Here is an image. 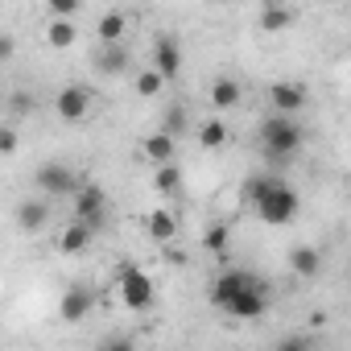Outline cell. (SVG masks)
<instances>
[{
  "instance_id": "obj_1",
  "label": "cell",
  "mask_w": 351,
  "mask_h": 351,
  "mask_svg": "<svg viewBox=\"0 0 351 351\" xmlns=\"http://www.w3.org/2000/svg\"><path fill=\"white\" fill-rule=\"evenodd\" d=\"M244 195H248V203H252L256 219H265L269 228H285V223H293V219H298V211H302L298 191H293V186H285L281 178H273V173H265V178H248Z\"/></svg>"
},
{
  "instance_id": "obj_2",
  "label": "cell",
  "mask_w": 351,
  "mask_h": 351,
  "mask_svg": "<svg viewBox=\"0 0 351 351\" xmlns=\"http://www.w3.org/2000/svg\"><path fill=\"white\" fill-rule=\"evenodd\" d=\"M302 145H306V132H302V124H298L293 116L273 112V116L261 124V149H265L269 161H289Z\"/></svg>"
},
{
  "instance_id": "obj_3",
  "label": "cell",
  "mask_w": 351,
  "mask_h": 351,
  "mask_svg": "<svg viewBox=\"0 0 351 351\" xmlns=\"http://www.w3.org/2000/svg\"><path fill=\"white\" fill-rule=\"evenodd\" d=\"M116 293H120V302H124L132 314H145V310H153V302H157L153 277H149L145 269H136V265H120V273H116Z\"/></svg>"
},
{
  "instance_id": "obj_4",
  "label": "cell",
  "mask_w": 351,
  "mask_h": 351,
  "mask_svg": "<svg viewBox=\"0 0 351 351\" xmlns=\"http://www.w3.org/2000/svg\"><path fill=\"white\" fill-rule=\"evenodd\" d=\"M34 186H38L46 199H66V195H75L83 182H79V173H75L66 161H46V165H38V173H34Z\"/></svg>"
},
{
  "instance_id": "obj_5",
  "label": "cell",
  "mask_w": 351,
  "mask_h": 351,
  "mask_svg": "<svg viewBox=\"0 0 351 351\" xmlns=\"http://www.w3.org/2000/svg\"><path fill=\"white\" fill-rule=\"evenodd\" d=\"M54 112H58V120H66V124H83L87 112H91V91H87L83 83H66V87H58V95H54Z\"/></svg>"
},
{
  "instance_id": "obj_6",
  "label": "cell",
  "mask_w": 351,
  "mask_h": 351,
  "mask_svg": "<svg viewBox=\"0 0 351 351\" xmlns=\"http://www.w3.org/2000/svg\"><path fill=\"white\" fill-rule=\"evenodd\" d=\"M71 203H75V219H83V223H91V228H99L104 215H108V195H104L99 182H83V186L71 195Z\"/></svg>"
},
{
  "instance_id": "obj_7",
  "label": "cell",
  "mask_w": 351,
  "mask_h": 351,
  "mask_svg": "<svg viewBox=\"0 0 351 351\" xmlns=\"http://www.w3.org/2000/svg\"><path fill=\"white\" fill-rule=\"evenodd\" d=\"M269 104H273V112L298 116V112H306V104H310V91H306V83L277 79V83H269Z\"/></svg>"
},
{
  "instance_id": "obj_8",
  "label": "cell",
  "mask_w": 351,
  "mask_h": 351,
  "mask_svg": "<svg viewBox=\"0 0 351 351\" xmlns=\"http://www.w3.org/2000/svg\"><path fill=\"white\" fill-rule=\"evenodd\" d=\"M265 310H269V293H265L261 281L248 285V289H240V293L223 306V314H228V318H240V322H248V318H265Z\"/></svg>"
},
{
  "instance_id": "obj_9",
  "label": "cell",
  "mask_w": 351,
  "mask_h": 351,
  "mask_svg": "<svg viewBox=\"0 0 351 351\" xmlns=\"http://www.w3.org/2000/svg\"><path fill=\"white\" fill-rule=\"evenodd\" d=\"M91 310H95V289L91 285H66V293H62V302H58V314H62V322H83V318H91Z\"/></svg>"
},
{
  "instance_id": "obj_10",
  "label": "cell",
  "mask_w": 351,
  "mask_h": 351,
  "mask_svg": "<svg viewBox=\"0 0 351 351\" xmlns=\"http://www.w3.org/2000/svg\"><path fill=\"white\" fill-rule=\"evenodd\" d=\"M149 66H157L169 83L182 75V46H178V38H169V34H161L157 42H153V54H149Z\"/></svg>"
},
{
  "instance_id": "obj_11",
  "label": "cell",
  "mask_w": 351,
  "mask_h": 351,
  "mask_svg": "<svg viewBox=\"0 0 351 351\" xmlns=\"http://www.w3.org/2000/svg\"><path fill=\"white\" fill-rule=\"evenodd\" d=\"M128 62H132V54L124 50V42H108V46H99V50L91 54V71H95L99 79H116V75H124Z\"/></svg>"
},
{
  "instance_id": "obj_12",
  "label": "cell",
  "mask_w": 351,
  "mask_h": 351,
  "mask_svg": "<svg viewBox=\"0 0 351 351\" xmlns=\"http://www.w3.org/2000/svg\"><path fill=\"white\" fill-rule=\"evenodd\" d=\"M256 281H261V277H252L248 269H223V273L211 281V302L223 310V306H228L240 289H248V285H256Z\"/></svg>"
},
{
  "instance_id": "obj_13",
  "label": "cell",
  "mask_w": 351,
  "mask_h": 351,
  "mask_svg": "<svg viewBox=\"0 0 351 351\" xmlns=\"http://www.w3.org/2000/svg\"><path fill=\"white\" fill-rule=\"evenodd\" d=\"M91 240H95V228L83 223V219H71V223L62 228V236H58V252H62V256H83V252L91 248Z\"/></svg>"
},
{
  "instance_id": "obj_14",
  "label": "cell",
  "mask_w": 351,
  "mask_h": 351,
  "mask_svg": "<svg viewBox=\"0 0 351 351\" xmlns=\"http://www.w3.org/2000/svg\"><path fill=\"white\" fill-rule=\"evenodd\" d=\"M141 153H145L153 165H165V161H173V153H178V136H169L165 128H157V132H149V136L141 141Z\"/></svg>"
},
{
  "instance_id": "obj_15",
  "label": "cell",
  "mask_w": 351,
  "mask_h": 351,
  "mask_svg": "<svg viewBox=\"0 0 351 351\" xmlns=\"http://www.w3.org/2000/svg\"><path fill=\"white\" fill-rule=\"evenodd\" d=\"M124 34H128V13H124V9H108V13L95 21V38H99V46H108V42H124Z\"/></svg>"
},
{
  "instance_id": "obj_16",
  "label": "cell",
  "mask_w": 351,
  "mask_h": 351,
  "mask_svg": "<svg viewBox=\"0 0 351 351\" xmlns=\"http://www.w3.org/2000/svg\"><path fill=\"white\" fill-rule=\"evenodd\" d=\"M46 223H50V203L46 199H25L17 207V228L21 232H42Z\"/></svg>"
},
{
  "instance_id": "obj_17",
  "label": "cell",
  "mask_w": 351,
  "mask_h": 351,
  "mask_svg": "<svg viewBox=\"0 0 351 351\" xmlns=\"http://www.w3.org/2000/svg\"><path fill=\"white\" fill-rule=\"evenodd\" d=\"M240 99H244V91H240L236 79L219 75V79L211 83V108H215V112H232V108H240Z\"/></svg>"
},
{
  "instance_id": "obj_18",
  "label": "cell",
  "mask_w": 351,
  "mask_h": 351,
  "mask_svg": "<svg viewBox=\"0 0 351 351\" xmlns=\"http://www.w3.org/2000/svg\"><path fill=\"white\" fill-rule=\"evenodd\" d=\"M289 269H293L298 277H318L322 252H318L314 244H293V248H289Z\"/></svg>"
},
{
  "instance_id": "obj_19",
  "label": "cell",
  "mask_w": 351,
  "mask_h": 351,
  "mask_svg": "<svg viewBox=\"0 0 351 351\" xmlns=\"http://www.w3.org/2000/svg\"><path fill=\"white\" fill-rule=\"evenodd\" d=\"M145 232H149V240L153 244H169L173 236H178V219H173V211H153L149 219H145Z\"/></svg>"
},
{
  "instance_id": "obj_20",
  "label": "cell",
  "mask_w": 351,
  "mask_h": 351,
  "mask_svg": "<svg viewBox=\"0 0 351 351\" xmlns=\"http://www.w3.org/2000/svg\"><path fill=\"white\" fill-rule=\"evenodd\" d=\"M75 38H79L75 17H54V21L46 25V46H50V50H71Z\"/></svg>"
},
{
  "instance_id": "obj_21",
  "label": "cell",
  "mask_w": 351,
  "mask_h": 351,
  "mask_svg": "<svg viewBox=\"0 0 351 351\" xmlns=\"http://www.w3.org/2000/svg\"><path fill=\"white\" fill-rule=\"evenodd\" d=\"M153 191L161 195V199H173L182 191V169L173 165V161H165V165H157V173H153Z\"/></svg>"
},
{
  "instance_id": "obj_22",
  "label": "cell",
  "mask_w": 351,
  "mask_h": 351,
  "mask_svg": "<svg viewBox=\"0 0 351 351\" xmlns=\"http://www.w3.org/2000/svg\"><path fill=\"white\" fill-rule=\"evenodd\" d=\"M165 83H169V79H165L157 66H145V71H136V79H132V91H136L141 99H157Z\"/></svg>"
},
{
  "instance_id": "obj_23",
  "label": "cell",
  "mask_w": 351,
  "mask_h": 351,
  "mask_svg": "<svg viewBox=\"0 0 351 351\" xmlns=\"http://www.w3.org/2000/svg\"><path fill=\"white\" fill-rule=\"evenodd\" d=\"M223 145H228V124H223V120H203V124H199V149L215 153V149H223Z\"/></svg>"
},
{
  "instance_id": "obj_24",
  "label": "cell",
  "mask_w": 351,
  "mask_h": 351,
  "mask_svg": "<svg viewBox=\"0 0 351 351\" xmlns=\"http://www.w3.org/2000/svg\"><path fill=\"white\" fill-rule=\"evenodd\" d=\"M293 25V13L285 9V5H265L261 9V29L265 34H281V29H289Z\"/></svg>"
},
{
  "instance_id": "obj_25",
  "label": "cell",
  "mask_w": 351,
  "mask_h": 351,
  "mask_svg": "<svg viewBox=\"0 0 351 351\" xmlns=\"http://www.w3.org/2000/svg\"><path fill=\"white\" fill-rule=\"evenodd\" d=\"M157 128H165L169 136H182V132H186V108H182V104H169V108L161 112V124H157Z\"/></svg>"
},
{
  "instance_id": "obj_26",
  "label": "cell",
  "mask_w": 351,
  "mask_h": 351,
  "mask_svg": "<svg viewBox=\"0 0 351 351\" xmlns=\"http://www.w3.org/2000/svg\"><path fill=\"white\" fill-rule=\"evenodd\" d=\"M228 240H232V223H215V228L203 236V248L215 252V256H223V252H228Z\"/></svg>"
},
{
  "instance_id": "obj_27",
  "label": "cell",
  "mask_w": 351,
  "mask_h": 351,
  "mask_svg": "<svg viewBox=\"0 0 351 351\" xmlns=\"http://www.w3.org/2000/svg\"><path fill=\"white\" fill-rule=\"evenodd\" d=\"M38 108V99L29 95V91H13L9 95V120H21V116H29Z\"/></svg>"
},
{
  "instance_id": "obj_28",
  "label": "cell",
  "mask_w": 351,
  "mask_h": 351,
  "mask_svg": "<svg viewBox=\"0 0 351 351\" xmlns=\"http://www.w3.org/2000/svg\"><path fill=\"white\" fill-rule=\"evenodd\" d=\"M17 145H21V136H17V120H9L5 128H0V157H17Z\"/></svg>"
},
{
  "instance_id": "obj_29",
  "label": "cell",
  "mask_w": 351,
  "mask_h": 351,
  "mask_svg": "<svg viewBox=\"0 0 351 351\" xmlns=\"http://www.w3.org/2000/svg\"><path fill=\"white\" fill-rule=\"evenodd\" d=\"M42 5H46L50 17H75L83 9V0H42Z\"/></svg>"
},
{
  "instance_id": "obj_30",
  "label": "cell",
  "mask_w": 351,
  "mask_h": 351,
  "mask_svg": "<svg viewBox=\"0 0 351 351\" xmlns=\"http://www.w3.org/2000/svg\"><path fill=\"white\" fill-rule=\"evenodd\" d=\"M17 54V38L13 34H5V38H0V62H9Z\"/></svg>"
},
{
  "instance_id": "obj_31",
  "label": "cell",
  "mask_w": 351,
  "mask_h": 351,
  "mask_svg": "<svg viewBox=\"0 0 351 351\" xmlns=\"http://www.w3.org/2000/svg\"><path fill=\"white\" fill-rule=\"evenodd\" d=\"M347 261H351V256H347Z\"/></svg>"
}]
</instances>
